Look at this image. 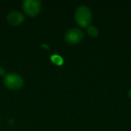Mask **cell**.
<instances>
[{
    "label": "cell",
    "mask_w": 131,
    "mask_h": 131,
    "mask_svg": "<svg viewBox=\"0 0 131 131\" xmlns=\"http://www.w3.org/2000/svg\"><path fill=\"white\" fill-rule=\"evenodd\" d=\"M5 69H4L2 67H0V76H3V75H5Z\"/></svg>",
    "instance_id": "obj_8"
},
{
    "label": "cell",
    "mask_w": 131,
    "mask_h": 131,
    "mask_svg": "<svg viewBox=\"0 0 131 131\" xmlns=\"http://www.w3.org/2000/svg\"><path fill=\"white\" fill-rule=\"evenodd\" d=\"M75 20L81 27L86 28L90 26L92 21V13L90 8L85 5L78 7L75 12Z\"/></svg>",
    "instance_id": "obj_1"
},
{
    "label": "cell",
    "mask_w": 131,
    "mask_h": 131,
    "mask_svg": "<svg viewBox=\"0 0 131 131\" xmlns=\"http://www.w3.org/2000/svg\"><path fill=\"white\" fill-rule=\"evenodd\" d=\"M88 33L89 34V35H91V37L93 38H96L98 34H99V31H98V29L94 26V25H90L88 26Z\"/></svg>",
    "instance_id": "obj_6"
},
{
    "label": "cell",
    "mask_w": 131,
    "mask_h": 131,
    "mask_svg": "<svg viewBox=\"0 0 131 131\" xmlns=\"http://www.w3.org/2000/svg\"><path fill=\"white\" fill-rule=\"evenodd\" d=\"M4 84L8 89L15 91L22 88L24 81L20 75L15 73H11L5 77Z\"/></svg>",
    "instance_id": "obj_2"
},
{
    "label": "cell",
    "mask_w": 131,
    "mask_h": 131,
    "mask_svg": "<svg viewBox=\"0 0 131 131\" xmlns=\"http://www.w3.org/2000/svg\"><path fill=\"white\" fill-rule=\"evenodd\" d=\"M51 60L54 64L57 65H61L63 64V58L58 54H53L51 57Z\"/></svg>",
    "instance_id": "obj_7"
},
{
    "label": "cell",
    "mask_w": 131,
    "mask_h": 131,
    "mask_svg": "<svg viewBox=\"0 0 131 131\" xmlns=\"http://www.w3.org/2000/svg\"><path fill=\"white\" fill-rule=\"evenodd\" d=\"M84 37V33L79 28H71L69 29L65 33V41L70 45H77L78 44Z\"/></svg>",
    "instance_id": "obj_4"
},
{
    "label": "cell",
    "mask_w": 131,
    "mask_h": 131,
    "mask_svg": "<svg viewBox=\"0 0 131 131\" xmlns=\"http://www.w3.org/2000/svg\"><path fill=\"white\" fill-rule=\"evenodd\" d=\"M25 20L24 15L17 11H14V12H11L8 16H7V21L8 22L13 26H17L21 25L23 21Z\"/></svg>",
    "instance_id": "obj_5"
},
{
    "label": "cell",
    "mask_w": 131,
    "mask_h": 131,
    "mask_svg": "<svg viewBox=\"0 0 131 131\" xmlns=\"http://www.w3.org/2000/svg\"><path fill=\"white\" fill-rule=\"evenodd\" d=\"M41 8V2L38 0H26L23 2V10L29 16L37 15Z\"/></svg>",
    "instance_id": "obj_3"
},
{
    "label": "cell",
    "mask_w": 131,
    "mask_h": 131,
    "mask_svg": "<svg viewBox=\"0 0 131 131\" xmlns=\"http://www.w3.org/2000/svg\"><path fill=\"white\" fill-rule=\"evenodd\" d=\"M129 97H130L131 99V88L130 89V91H129Z\"/></svg>",
    "instance_id": "obj_9"
}]
</instances>
